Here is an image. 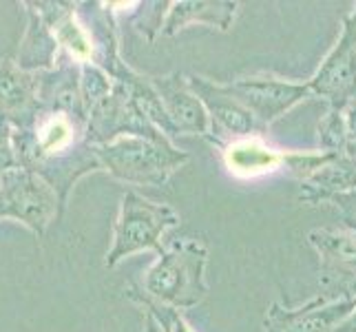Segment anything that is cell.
<instances>
[{"mask_svg":"<svg viewBox=\"0 0 356 332\" xmlns=\"http://www.w3.org/2000/svg\"><path fill=\"white\" fill-rule=\"evenodd\" d=\"M129 297L142 306V308L146 310V317H151L162 332H197L186 322V317L181 315V310L173 308V306L159 303V301H155L151 297H146L140 288L129 290Z\"/></svg>","mask_w":356,"mask_h":332,"instance_id":"e0dca14e","label":"cell"},{"mask_svg":"<svg viewBox=\"0 0 356 332\" xmlns=\"http://www.w3.org/2000/svg\"><path fill=\"white\" fill-rule=\"evenodd\" d=\"M308 244L318 255L321 297L356 299V232L346 228H312Z\"/></svg>","mask_w":356,"mask_h":332,"instance_id":"ba28073f","label":"cell"},{"mask_svg":"<svg viewBox=\"0 0 356 332\" xmlns=\"http://www.w3.org/2000/svg\"><path fill=\"white\" fill-rule=\"evenodd\" d=\"M239 3L232 0H181L170 3L164 16V35H175L191 24H208L219 31H228L235 22Z\"/></svg>","mask_w":356,"mask_h":332,"instance_id":"5bb4252c","label":"cell"},{"mask_svg":"<svg viewBox=\"0 0 356 332\" xmlns=\"http://www.w3.org/2000/svg\"><path fill=\"white\" fill-rule=\"evenodd\" d=\"M266 332H279L275 326H270V324H266Z\"/></svg>","mask_w":356,"mask_h":332,"instance_id":"603a6c76","label":"cell"},{"mask_svg":"<svg viewBox=\"0 0 356 332\" xmlns=\"http://www.w3.org/2000/svg\"><path fill=\"white\" fill-rule=\"evenodd\" d=\"M58 42L54 38L51 29L47 27V22L35 9L29 11V31L24 35V40L20 45L18 60L16 65L22 71H49L54 69L56 60H58Z\"/></svg>","mask_w":356,"mask_h":332,"instance_id":"2e32d148","label":"cell"},{"mask_svg":"<svg viewBox=\"0 0 356 332\" xmlns=\"http://www.w3.org/2000/svg\"><path fill=\"white\" fill-rule=\"evenodd\" d=\"M35 11L42 16L47 27L51 29L54 38L60 49L69 54V60L78 65H87L95 60V40L91 35V29L84 24L73 5L69 3H33Z\"/></svg>","mask_w":356,"mask_h":332,"instance_id":"7c38bea8","label":"cell"},{"mask_svg":"<svg viewBox=\"0 0 356 332\" xmlns=\"http://www.w3.org/2000/svg\"><path fill=\"white\" fill-rule=\"evenodd\" d=\"M58 208L63 211L58 193L42 175L24 166L0 175V217L16 219L42 235Z\"/></svg>","mask_w":356,"mask_h":332,"instance_id":"5b68a950","label":"cell"},{"mask_svg":"<svg viewBox=\"0 0 356 332\" xmlns=\"http://www.w3.org/2000/svg\"><path fill=\"white\" fill-rule=\"evenodd\" d=\"M18 166V157L14 149V127L11 122L0 118V175Z\"/></svg>","mask_w":356,"mask_h":332,"instance_id":"d6986e66","label":"cell"},{"mask_svg":"<svg viewBox=\"0 0 356 332\" xmlns=\"http://www.w3.org/2000/svg\"><path fill=\"white\" fill-rule=\"evenodd\" d=\"M356 189V159L341 155L301 180L299 202L330 204L337 195Z\"/></svg>","mask_w":356,"mask_h":332,"instance_id":"9a60e30c","label":"cell"},{"mask_svg":"<svg viewBox=\"0 0 356 332\" xmlns=\"http://www.w3.org/2000/svg\"><path fill=\"white\" fill-rule=\"evenodd\" d=\"M308 87L312 95L327 102L330 111H346L356 102V5L343 18L334 47L308 80Z\"/></svg>","mask_w":356,"mask_h":332,"instance_id":"8992f818","label":"cell"},{"mask_svg":"<svg viewBox=\"0 0 356 332\" xmlns=\"http://www.w3.org/2000/svg\"><path fill=\"white\" fill-rule=\"evenodd\" d=\"M228 91L250 111L259 122L261 131L286 116L290 109L312 97L308 82H297L275 76V73H252L226 82Z\"/></svg>","mask_w":356,"mask_h":332,"instance_id":"52a82bcc","label":"cell"},{"mask_svg":"<svg viewBox=\"0 0 356 332\" xmlns=\"http://www.w3.org/2000/svg\"><path fill=\"white\" fill-rule=\"evenodd\" d=\"M188 84L193 93L202 100L208 118H211L213 135L208 142H226L250 138V135H264L257 118L228 91L226 84L213 82L204 76H188Z\"/></svg>","mask_w":356,"mask_h":332,"instance_id":"9c48e42d","label":"cell"},{"mask_svg":"<svg viewBox=\"0 0 356 332\" xmlns=\"http://www.w3.org/2000/svg\"><path fill=\"white\" fill-rule=\"evenodd\" d=\"M330 206L337 211L343 228L356 232V189L337 195V198L330 202Z\"/></svg>","mask_w":356,"mask_h":332,"instance_id":"ffe728a7","label":"cell"},{"mask_svg":"<svg viewBox=\"0 0 356 332\" xmlns=\"http://www.w3.org/2000/svg\"><path fill=\"white\" fill-rule=\"evenodd\" d=\"M95 155L104 171L133 187H166L168 180L191 159L166 135H120L106 144H97Z\"/></svg>","mask_w":356,"mask_h":332,"instance_id":"7a4b0ae2","label":"cell"},{"mask_svg":"<svg viewBox=\"0 0 356 332\" xmlns=\"http://www.w3.org/2000/svg\"><path fill=\"white\" fill-rule=\"evenodd\" d=\"M179 224V215L166 204L146 200L138 191H127L120 204L113 228V246L106 253L104 266L115 268L127 257L144 251L162 253V237Z\"/></svg>","mask_w":356,"mask_h":332,"instance_id":"3957f363","label":"cell"},{"mask_svg":"<svg viewBox=\"0 0 356 332\" xmlns=\"http://www.w3.org/2000/svg\"><path fill=\"white\" fill-rule=\"evenodd\" d=\"M208 248L191 237L164 244L153 266L144 273L142 292L159 303L188 310L200 306L208 294L206 281Z\"/></svg>","mask_w":356,"mask_h":332,"instance_id":"6da1fadb","label":"cell"},{"mask_svg":"<svg viewBox=\"0 0 356 332\" xmlns=\"http://www.w3.org/2000/svg\"><path fill=\"white\" fill-rule=\"evenodd\" d=\"M144 332H162V330H159V326L153 322L151 317H146L144 319Z\"/></svg>","mask_w":356,"mask_h":332,"instance_id":"7402d4cb","label":"cell"},{"mask_svg":"<svg viewBox=\"0 0 356 332\" xmlns=\"http://www.w3.org/2000/svg\"><path fill=\"white\" fill-rule=\"evenodd\" d=\"M356 306V299L330 301L321 294L305 301L299 308H284L273 303L266 315V324L275 326L279 332H334Z\"/></svg>","mask_w":356,"mask_h":332,"instance_id":"8fae6325","label":"cell"},{"mask_svg":"<svg viewBox=\"0 0 356 332\" xmlns=\"http://www.w3.org/2000/svg\"><path fill=\"white\" fill-rule=\"evenodd\" d=\"M334 332H356V306H354V310L339 324V328Z\"/></svg>","mask_w":356,"mask_h":332,"instance_id":"44dd1931","label":"cell"},{"mask_svg":"<svg viewBox=\"0 0 356 332\" xmlns=\"http://www.w3.org/2000/svg\"><path fill=\"white\" fill-rule=\"evenodd\" d=\"M38 106V73L22 71L14 60H0V118L18 125Z\"/></svg>","mask_w":356,"mask_h":332,"instance_id":"4fadbf2b","label":"cell"},{"mask_svg":"<svg viewBox=\"0 0 356 332\" xmlns=\"http://www.w3.org/2000/svg\"><path fill=\"white\" fill-rule=\"evenodd\" d=\"M151 82L164 104L175 135H202V138L211 140V118H208L202 100L193 93L188 78L179 76V73H168V76H151Z\"/></svg>","mask_w":356,"mask_h":332,"instance_id":"30bf717a","label":"cell"},{"mask_svg":"<svg viewBox=\"0 0 356 332\" xmlns=\"http://www.w3.org/2000/svg\"><path fill=\"white\" fill-rule=\"evenodd\" d=\"M222 151V159L232 177L239 180H257L264 175H273L286 168L299 180L308 177L316 168L341 157L325 151H281L264 140V135H250V138L213 142Z\"/></svg>","mask_w":356,"mask_h":332,"instance_id":"277c9868","label":"cell"},{"mask_svg":"<svg viewBox=\"0 0 356 332\" xmlns=\"http://www.w3.org/2000/svg\"><path fill=\"white\" fill-rule=\"evenodd\" d=\"M318 151L346 155L348 153V131L343 111H330L318 122Z\"/></svg>","mask_w":356,"mask_h":332,"instance_id":"ac0fdd59","label":"cell"}]
</instances>
